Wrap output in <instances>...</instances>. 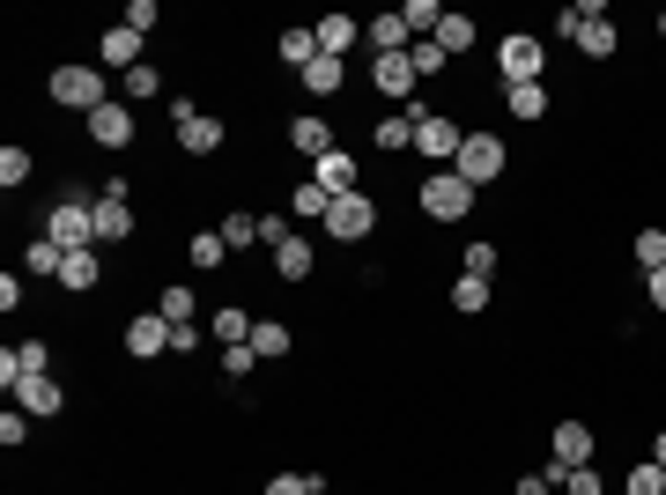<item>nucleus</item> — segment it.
<instances>
[{"label":"nucleus","instance_id":"f257e3e1","mask_svg":"<svg viewBox=\"0 0 666 495\" xmlns=\"http://www.w3.org/2000/svg\"><path fill=\"white\" fill-rule=\"evenodd\" d=\"M44 237H52L60 251H89V245H97V200L67 193V200L44 214Z\"/></svg>","mask_w":666,"mask_h":495},{"label":"nucleus","instance_id":"f03ea898","mask_svg":"<svg viewBox=\"0 0 666 495\" xmlns=\"http://www.w3.org/2000/svg\"><path fill=\"white\" fill-rule=\"evenodd\" d=\"M52 104H67V112H104V104H112V89H104V75H97V67H60V75H52Z\"/></svg>","mask_w":666,"mask_h":495},{"label":"nucleus","instance_id":"7ed1b4c3","mask_svg":"<svg viewBox=\"0 0 666 495\" xmlns=\"http://www.w3.org/2000/svg\"><path fill=\"white\" fill-rule=\"evenodd\" d=\"M592 429L585 421H555V437H548V481L563 489V473H578V466H592Z\"/></svg>","mask_w":666,"mask_h":495},{"label":"nucleus","instance_id":"20e7f679","mask_svg":"<svg viewBox=\"0 0 666 495\" xmlns=\"http://www.w3.org/2000/svg\"><path fill=\"white\" fill-rule=\"evenodd\" d=\"M466 207H474V185H466L459 170H430V178H422V214H430V222H459Z\"/></svg>","mask_w":666,"mask_h":495},{"label":"nucleus","instance_id":"39448f33","mask_svg":"<svg viewBox=\"0 0 666 495\" xmlns=\"http://www.w3.org/2000/svg\"><path fill=\"white\" fill-rule=\"evenodd\" d=\"M371 230H377V200L371 193H341V200L326 207V237L333 245H363Z\"/></svg>","mask_w":666,"mask_h":495},{"label":"nucleus","instance_id":"423d86ee","mask_svg":"<svg viewBox=\"0 0 666 495\" xmlns=\"http://www.w3.org/2000/svg\"><path fill=\"white\" fill-rule=\"evenodd\" d=\"M452 170L474 185V193H482V185H497V178H503V141H497V133H466V148H459Z\"/></svg>","mask_w":666,"mask_h":495},{"label":"nucleus","instance_id":"0eeeda50","mask_svg":"<svg viewBox=\"0 0 666 495\" xmlns=\"http://www.w3.org/2000/svg\"><path fill=\"white\" fill-rule=\"evenodd\" d=\"M170 126H178V148H185V156H215V148H222V119H215V112H193L185 96L170 104Z\"/></svg>","mask_w":666,"mask_h":495},{"label":"nucleus","instance_id":"6e6552de","mask_svg":"<svg viewBox=\"0 0 666 495\" xmlns=\"http://www.w3.org/2000/svg\"><path fill=\"white\" fill-rule=\"evenodd\" d=\"M415 148H422V156H430L437 170H452V164H459V148H466V133H459L445 112H422V119H415Z\"/></svg>","mask_w":666,"mask_h":495},{"label":"nucleus","instance_id":"1a4fd4ad","mask_svg":"<svg viewBox=\"0 0 666 495\" xmlns=\"http://www.w3.org/2000/svg\"><path fill=\"white\" fill-rule=\"evenodd\" d=\"M497 67H503V82H541V75H548V52H541V38L511 30V38L497 44Z\"/></svg>","mask_w":666,"mask_h":495},{"label":"nucleus","instance_id":"9d476101","mask_svg":"<svg viewBox=\"0 0 666 495\" xmlns=\"http://www.w3.org/2000/svg\"><path fill=\"white\" fill-rule=\"evenodd\" d=\"M44 370H52V348H44V340H23V348H0V385H8V392H15L23 377H44Z\"/></svg>","mask_w":666,"mask_h":495},{"label":"nucleus","instance_id":"9b49d317","mask_svg":"<svg viewBox=\"0 0 666 495\" xmlns=\"http://www.w3.org/2000/svg\"><path fill=\"white\" fill-rule=\"evenodd\" d=\"M126 355H133V363H156V355H170V318H164V311L126 326Z\"/></svg>","mask_w":666,"mask_h":495},{"label":"nucleus","instance_id":"f8f14e48","mask_svg":"<svg viewBox=\"0 0 666 495\" xmlns=\"http://www.w3.org/2000/svg\"><path fill=\"white\" fill-rule=\"evenodd\" d=\"M97 60L119 67V75H133V67H141V30H133V23H112V30L97 38Z\"/></svg>","mask_w":666,"mask_h":495},{"label":"nucleus","instance_id":"ddd939ff","mask_svg":"<svg viewBox=\"0 0 666 495\" xmlns=\"http://www.w3.org/2000/svg\"><path fill=\"white\" fill-rule=\"evenodd\" d=\"M615 23H607V8L600 0H585V23H578V52H592V60H615Z\"/></svg>","mask_w":666,"mask_h":495},{"label":"nucleus","instance_id":"4468645a","mask_svg":"<svg viewBox=\"0 0 666 495\" xmlns=\"http://www.w3.org/2000/svg\"><path fill=\"white\" fill-rule=\"evenodd\" d=\"M89 141H97V148H126V141H133V112H126L119 96H112L104 112H89Z\"/></svg>","mask_w":666,"mask_h":495},{"label":"nucleus","instance_id":"2eb2a0df","mask_svg":"<svg viewBox=\"0 0 666 495\" xmlns=\"http://www.w3.org/2000/svg\"><path fill=\"white\" fill-rule=\"evenodd\" d=\"M311 30H319V52H326V60H348V52L363 44V23H356V15H326V23H311Z\"/></svg>","mask_w":666,"mask_h":495},{"label":"nucleus","instance_id":"dca6fc26","mask_svg":"<svg viewBox=\"0 0 666 495\" xmlns=\"http://www.w3.org/2000/svg\"><path fill=\"white\" fill-rule=\"evenodd\" d=\"M311 178H319L333 200H341V193H356V156H348V148H326V156L311 164Z\"/></svg>","mask_w":666,"mask_h":495},{"label":"nucleus","instance_id":"f3484780","mask_svg":"<svg viewBox=\"0 0 666 495\" xmlns=\"http://www.w3.org/2000/svg\"><path fill=\"white\" fill-rule=\"evenodd\" d=\"M371 82L385 89V96H408V89H415V67H408V52H385V60H371Z\"/></svg>","mask_w":666,"mask_h":495},{"label":"nucleus","instance_id":"a211bd4d","mask_svg":"<svg viewBox=\"0 0 666 495\" xmlns=\"http://www.w3.org/2000/svg\"><path fill=\"white\" fill-rule=\"evenodd\" d=\"M415 44V30H408V15H371V52L385 60V52H408Z\"/></svg>","mask_w":666,"mask_h":495},{"label":"nucleus","instance_id":"6ab92c4d","mask_svg":"<svg viewBox=\"0 0 666 495\" xmlns=\"http://www.w3.org/2000/svg\"><path fill=\"white\" fill-rule=\"evenodd\" d=\"M274 52H282V60H290L296 75H304V67L319 60V30H311V23H290V30H282V44H274Z\"/></svg>","mask_w":666,"mask_h":495},{"label":"nucleus","instance_id":"aec40b11","mask_svg":"<svg viewBox=\"0 0 666 495\" xmlns=\"http://www.w3.org/2000/svg\"><path fill=\"white\" fill-rule=\"evenodd\" d=\"M296 340H290V326L282 318H252V355H267V363H282Z\"/></svg>","mask_w":666,"mask_h":495},{"label":"nucleus","instance_id":"412c9836","mask_svg":"<svg viewBox=\"0 0 666 495\" xmlns=\"http://www.w3.org/2000/svg\"><path fill=\"white\" fill-rule=\"evenodd\" d=\"M133 237V207L126 200H97V245H119Z\"/></svg>","mask_w":666,"mask_h":495},{"label":"nucleus","instance_id":"4be33fe9","mask_svg":"<svg viewBox=\"0 0 666 495\" xmlns=\"http://www.w3.org/2000/svg\"><path fill=\"white\" fill-rule=\"evenodd\" d=\"M503 104H511V119H548V82H511Z\"/></svg>","mask_w":666,"mask_h":495},{"label":"nucleus","instance_id":"5701e85b","mask_svg":"<svg viewBox=\"0 0 666 495\" xmlns=\"http://www.w3.org/2000/svg\"><path fill=\"white\" fill-rule=\"evenodd\" d=\"M15 400H23V414L38 421V414H60V385H52V377H23Z\"/></svg>","mask_w":666,"mask_h":495},{"label":"nucleus","instance_id":"b1692460","mask_svg":"<svg viewBox=\"0 0 666 495\" xmlns=\"http://www.w3.org/2000/svg\"><path fill=\"white\" fill-rule=\"evenodd\" d=\"M290 148H304V156L319 164V156H326V148H333V126H326V119H311V112H304V119L290 126Z\"/></svg>","mask_w":666,"mask_h":495},{"label":"nucleus","instance_id":"393cba45","mask_svg":"<svg viewBox=\"0 0 666 495\" xmlns=\"http://www.w3.org/2000/svg\"><path fill=\"white\" fill-rule=\"evenodd\" d=\"M326 207H333V193L319 185V178H304V185L290 193V214H296V222H326Z\"/></svg>","mask_w":666,"mask_h":495},{"label":"nucleus","instance_id":"a878e982","mask_svg":"<svg viewBox=\"0 0 666 495\" xmlns=\"http://www.w3.org/2000/svg\"><path fill=\"white\" fill-rule=\"evenodd\" d=\"M304 89H311V96H333V89H348V67H341V60H326V52H319V60L304 67Z\"/></svg>","mask_w":666,"mask_h":495},{"label":"nucleus","instance_id":"bb28decb","mask_svg":"<svg viewBox=\"0 0 666 495\" xmlns=\"http://www.w3.org/2000/svg\"><path fill=\"white\" fill-rule=\"evenodd\" d=\"M97 274H104V266H97V245L60 259V282H67V289H97Z\"/></svg>","mask_w":666,"mask_h":495},{"label":"nucleus","instance_id":"cd10ccee","mask_svg":"<svg viewBox=\"0 0 666 495\" xmlns=\"http://www.w3.org/2000/svg\"><path fill=\"white\" fill-rule=\"evenodd\" d=\"M445 60H452V52H445L437 38H415V44H408V67H415V82H430V75H445Z\"/></svg>","mask_w":666,"mask_h":495},{"label":"nucleus","instance_id":"c85d7f7f","mask_svg":"<svg viewBox=\"0 0 666 495\" xmlns=\"http://www.w3.org/2000/svg\"><path fill=\"white\" fill-rule=\"evenodd\" d=\"M60 259H67V251L52 245V237H30V245H23V274H52V282H60Z\"/></svg>","mask_w":666,"mask_h":495},{"label":"nucleus","instance_id":"c756f323","mask_svg":"<svg viewBox=\"0 0 666 495\" xmlns=\"http://www.w3.org/2000/svg\"><path fill=\"white\" fill-rule=\"evenodd\" d=\"M274 274H282V282H311V245H304V237H290V245L274 251Z\"/></svg>","mask_w":666,"mask_h":495},{"label":"nucleus","instance_id":"7c9ffc66","mask_svg":"<svg viewBox=\"0 0 666 495\" xmlns=\"http://www.w3.org/2000/svg\"><path fill=\"white\" fill-rule=\"evenodd\" d=\"M119 89H126V104H149V96H164V75H156V67L141 60L133 75H119Z\"/></svg>","mask_w":666,"mask_h":495},{"label":"nucleus","instance_id":"2f4dec72","mask_svg":"<svg viewBox=\"0 0 666 495\" xmlns=\"http://www.w3.org/2000/svg\"><path fill=\"white\" fill-rule=\"evenodd\" d=\"M156 311H164L170 326H193V318H201V311H193V289H185V282H170V289L156 296Z\"/></svg>","mask_w":666,"mask_h":495},{"label":"nucleus","instance_id":"473e14b6","mask_svg":"<svg viewBox=\"0 0 666 495\" xmlns=\"http://www.w3.org/2000/svg\"><path fill=\"white\" fill-rule=\"evenodd\" d=\"M452 311H466V318H474V311H489V282L459 274V282H452Z\"/></svg>","mask_w":666,"mask_h":495},{"label":"nucleus","instance_id":"72a5a7b5","mask_svg":"<svg viewBox=\"0 0 666 495\" xmlns=\"http://www.w3.org/2000/svg\"><path fill=\"white\" fill-rule=\"evenodd\" d=\"M623 495H666V466H629V481H623Z\"/></svg>","mask_w":666,"mask_h":495},{"label":"nucleus","instance_id":"f704fd0d","mask_svg":"<svg viewBox=\"0 0 666 495\" xmlns=\"http://www.w3.org/2000/svg\"><path fill=\"white\" fill-rule=\"evenodd\" d=\"M637 266H644V274L666 266V230H637Z\"/></svg>","mask_w":666,"mask_h":495},{"label":"nucleus","instance_id":"c9c22d12","mask_svg":"<svg viewBox=\"0 0 666 495\" xmlns=\"http://www.w3.org/2000/svg\"><path fill=\"white\" fill-rule=\"evenodd\" d=\"M267 495H326V481H319V473H274Z\"/></svg>","mask_w":666,"mask_h":495},{"label":"nucleus","instance_id":"e433bc0d","mask_svg":"<svg viewBox=\"0 0 666 495\" xmlns=\"http://www.w3.org/2000/svg\"><path fill=\"white\" fill-rule=\"evenodd\" d=\"M371 141H377V148H415V119L400 112V119H385V126H377Z\"/></svg>","mask_w":666,"mask_h":495},{"label":"nucleus","instance_id":"4c0bfd02","mask_svg":"<svg viewBox=\"0 0 666 495\" xmlns=\"http://www.w3.org/2000/svg\"><path fill=\"white\" fill-rule=\"evenodd\" d=\"M215 340H222V348L252 340V318H245V311H215Z\"/></svg>","mask_w":666,"mask_h":495},{"label":"nucleus","instance_id":"58836bf2","mask_svg":"<svg viewBox=\"0 0 666 495\" xmlns=\"http://www.w3.org/2000/svg\"><path fill=\"white\" fill-rule=\"evenodd\" d=\"M437 44H445V52H466V44H474V23H466V15H445V23H437Z\"/></svg>","mask_w":666,"mask_h":495},{"label":"nucleus","instance_id":"ea45409f","mask_svg":"<svg viewBox=\"0 0 666 495\" xmlns=\"http://www.w3.org/2000/svg\"><path fill=\"white\" fill-rule=\"evenodd\" d=\"M222 230H201V237H193V266H201V274H208V266H222Z\"/></svg>","mask_w":666,"mask_h":495},{"label":"nucleus","instance_id":"a19ab883","mask_svg":"<svg viewBox=\"0 0 666 495\" xmlns=\"http://www.w3.org/2000/svg\"><path fill=\"white\" fill-rule=\"evenodd\" d=\"M23 178H30V148H0V185L15 193Z\"/></svg>","mask_w":666,"mask_h":495},{"label":"nucleus","instance_id":"79ce46f5","mask_svg":"<svg viewBox=\"0 0 666 495\" xmlns=\"http://www.w3.org/2000/svg\"><path fill=\"white\" fill-rule=\"evenodd\" d=\"M459 259H466V274H474V282H497V245H466Z\"/></svg>","mask_w":666,"mask_h":495},{"label":"nucleus","instance_id":"37998d69","mask_svg":"<svg viewBox=\"0 0 666 495\" xmlns=\"http://www.w3.org/2000/svg\"><path fill=\"white\" fill-rule=\"evenodd\" d=\"M222 245H230V251L259 245V214H230V222H222Z\"/></svg>","mask_w":666,"mask_h":495},{"label":"nucleus","instance_id":"c03bdc74","mask_svg":"<svg viewBox=\"0 0 666 495\" xmlns=\"http://www.w3.org/2000/svg\"><path fill=\"white\" fill-rule=\"evenodd\" d=\"M290 237H296V230H290V214H259V245H274V251H282Z\"/></svg>","mask_w":666,"mask_h":495},{"label":"nucleus","instance_id":"a18cd8bd","mask_svg":"<svg viewBox=\"0 0 666 495\" xmlns=\"http://www.w3.org/2000/svg\"><path fill=\"white\" fill-rule=\"evenodd\" d=\"M563 495H607V489H600V473H592V466H578V473H563Z\"/></svg>","mask_w":666,"mask_h":495},{"label":"nucleus","instance_id":"49530a36","mask_svg":"<svg viewBox=\"0 0 666 495\" xmlns=\"http://www.w3.org/2000/svg\"><path fill=\"white\" fill-rule=\"evenodd\" d=\"M222 370H230V377H252V340H238V348H222Z\"/></svg>","mask_w":666,"mask_h":495},{"label":"nucleus","instance_id":"de8ad7c7","mask_svg":"<svg viewBox=\"0 0 666 495\" xmlns=\"http://www.w3.org/2000/svg\"><path fill=\"white\" fill-rule=\"evenodd\" d=\"M23 437H30V414L8 407V414H0V444H23Z\"/></svg>","mask_w":666,"mask_h":495},{"label":"nucleus","instance_id":"09e8293b","mask_svg":"<svg viewBox=\"0 0 666 495\" xmlns=\"http://www.w3.org/2000/svg\"><path fill=\"white\" fill-rule=\"evenodd\" d=\"M126 23H133V30L149 38V30H156V0H133V8H126Z\"/></svg>","mask_w":666,"mask_h":495},{"label":"nucleus","instance_id":"8fccbe9b","mask_svg":"<svg viewBox=\"0 0 666 495\" xmlns=\"http://www.w3.org/2000/svg\"><path fill=\"white\" fill-rule=\"evenodd\" d=\"M201 348V326H170V355H193Z\"/></svg>","mask_w":666,"mask_h":495},{"label":"nucleus","instance_id":"3c124183","mask_svg":"<svg viewBox=\"0 0 666 495\" xmlns=\"http://www.w3.org/2000/svg\"><path fill=\"white\" fill-rule=\"evenodd\" d=\"M511 495H555V481H548V473H526V481H518Z\"/></svg>","mask_w":666,"mask_h":495},{"label":"nucleus","instance_id":"603ef678","mask_svg":"<svg viewBox=\"0 0 666 495\" xmlns=\"http://www.w3.org/2000/svg\"><path fill=\"white\" fill-rule=\"evenodd\" d=\"M644 296H652V311H666V266H659V274H644Z\"/></svg>","mask_w":666,"mask_h":495},{"label":"nucleus","instance_id":"864d4df0","mask_svg":"<svg viewBox=\"0 0 666 495\" xmlns=\"http://www.w3.org/2000/svg\"><path fill=\"white\" fill-rule=\"evenodd\" d=\"M652 466H666V429H659V437H652Z\"/></svg>","mask_w":666,"mask_h":495},{"label":"nucleus","instance_id":"5fc2aeb1","mask_svg":"<svg viewBox=\"0 0 666 495\" xmlns=\"http://www.w3.org/2000/svg\"><path fill=\"white\" fill-rule=\"evenodd\" d=\"M659 38H666V8H659Z\"/></svg>","mask_w":666,"mask_h":495}]
</instances>
